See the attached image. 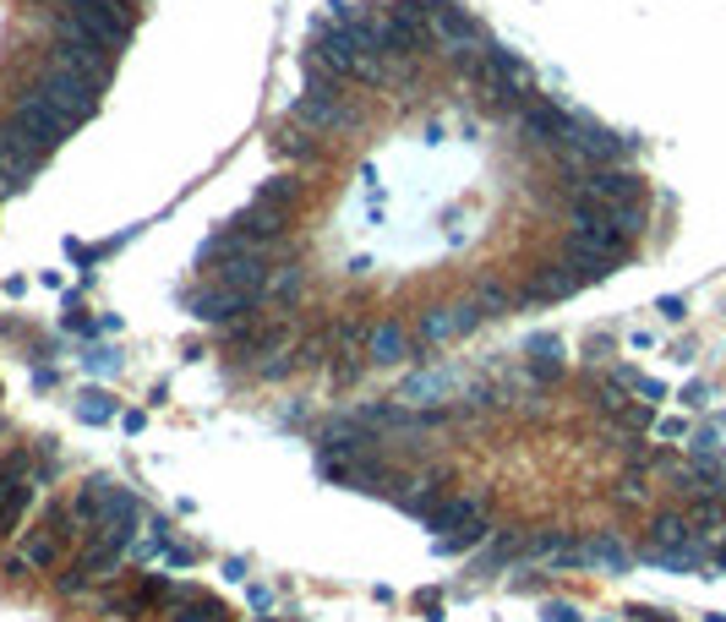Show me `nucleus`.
I'll return each instance as SVG.
<instances>
[{"instance_id":"1","label":"nucleus","mask_w":726,"mask_h":622,"mask_svg":"<svg viewBox=\"0 0 726 622\" xmlns=\"http://www.w3.org/2000/svg\"><path fill=\"white\" fill-rule=\"evenodd\" d=\"M667 224L645 143L464 0H339L175 311L224 393L350 404L606 290Z\"/></svg>"},{"instance_id":"2","label":"nucleus","mask_w":726,"mask_h":622,"mask_svg":"<svg viewBox=\"0 0 726 622\" xmlns=\"http://www.w3.org/2000/svg\"><path fill=\"white\" fill-rule=\"evenodd\" d=\"M317 443L475 568L726 579V443L628 360L530 349L437 399H350Z\"/></svg>"}]
</instances>
